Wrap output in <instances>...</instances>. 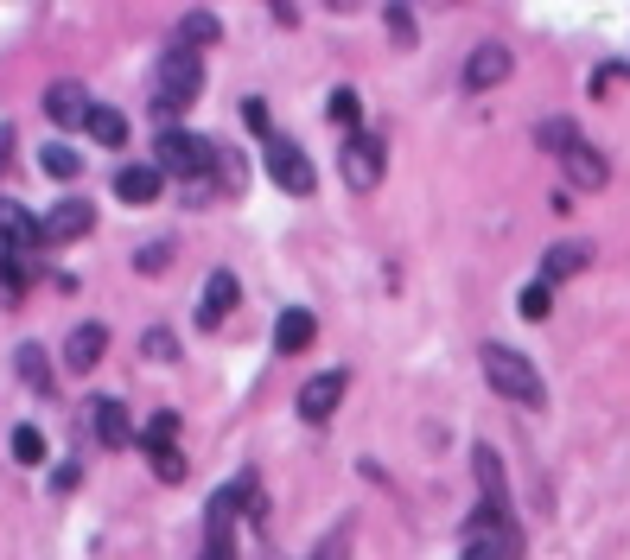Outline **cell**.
Returning a JSON list of instances; mask_svg holds the SVG:
<instances>
[{
  "mask_svg": "<svg viewBox=\"0 0 630 560\" xmlns=\"http://www.w3.org/2000/svg\"><path fill=\"white\" fill-rule=\"evenodd\" d=\"M198 90H204V51H191V45H179L172 39L166 51H160V70H153V121H172V115H185L191 102H198Z\"/></svg>",
  "mask_w": 630,
  "mask_h": 560,
  "instance_id": "6da1fadb",
  "label": "cell"
},
{
  "mask_svg": "<svg viewBox=\"0 0 630 560\" xmlns=\"http://www.w3.org/2000/svg\"><path fill=\"white\" fill-rule=\"evenodd\" d=\"M478 370H484V382L497 389L503 401H516V408H548V382H541V370L522 350H510V344H484L478 350Z\"/></svg>",
  "mask_w": 630,
  "mask_h": 560,
  "instance_id": "7a4b0ae2",
  "label": "cell"
},
{
  "mask_svg": "<svg viewBox=\"0 0 630 560\" xmlns=\"http://www.w3.org/2000/svg\"><path fill=\"white\" fill-rule=\"evenodd\" d=\"M255 497H261L255 471H236V478L210 497V510H204V554L198 560H236V516H249Z\"/></svg>",
  "mask_w": 630,
  "mask_h": 560,
  "instance_id": "3957f363",
  "label": "cell"
},
{
  "mask_svg": "<svg viewBox=\"0 0 630 560\" xmlns=\"http://www.w3.org/2000/svg\"><path fill=\"white\" fill-rule=\"evenodd\" d=\"M217 160H223V147H210L204 134H185V128H160V140H153V166H160L166 179L204 185V172Z\"/></svg>",
  "mask_w": 630,
  "mask_h": 560,
  "instance_id": "277c9868",
  "label": "cell"
},
{
  "mask_svg": "<svg viewBox=\"0 0 630 560\" xmlns=\"http://www.w3.org/2000/svg\"><path fill=\"white\" fill-rule=\"evenodd\" d=\"M261 166H268V179L287 191V198H312V185H319L312 153L300 147V140H287V134H268V140H261Z\"/></svg>",
  "mask_w": 630,
  "mask_h": 560,
  "instance_id": "5b68a950",
  "label": "cell"
},
{
  "mask_svg": "<svg viewBox=\"0 0 630 560\" xmlns=\"http://www.w3.org/2000/svg\"><path fill=\"white\" fill-rule=\"evenodd\" d=\"M471 478H478V522L516 529V503H510V484H503L497 446H471Z\"/></svg>",
  "mask_w": 630,
  "mask_h": 560,
  "instance_id": "8992f818",
  "label": "cell"
},
{
  "mask_svg": "<svg viewBox=\"0 0 630 560\" xmlns=\"http://www.w3.org/2000/svg\"><path fill=\"white\" fill-rule=\"evenodd\" d=\"M510 70H516V51H510V45H497V39H484V45L465 58L459 83H465V96H484V90H497Z\"/></svg>",
  "mask_w": 630,
  "mask_h": 560,
  "instance_id": "52a82bcc",
  "label": "cell"
},
{
  "mask_svg": "<svg viewBox=\"0 0 630 560\" xmlns=\"http://www.w3.org/2000/svg\"><path fill=\"white\" fill-rule=\"evenodd\" d=\"M338 172L350 191H376L382 185V140L376 134H350L344 153H338Z\"/></svg>",
  "mask_w": 630,
  "mask_h": 560,
  "instance_id": "ba28073f",
  "label": "cell"
},
{
  "mask_svg": "<svg viewBox=\"0 0 630 560\" xmlns=\"http://www.w3.org/2000/svg\"><path fill=\"white\" fill-rule=\"evenodd\" d=\"M0 249L7 255H39L45 249V230H39V217L20 204V198H0Z\"/></svg>",
  "mask_w": 630,
  "mask_h": 560,
  "instance_id": "9c48e42d",
  "label": "cell"
},
{
  "mask_svg": "<svg viewBox=\"0 0 630 560\" xmlns=\"http://www.w3.org/2000/svg\"><path fill=\"white\" fill-rule=\"evenodd\" d=\"M522 554V529H497V522H465V548L459 560H516Z\"/></svg>",
  "mask_w": 630,
  "mask_h": 560,
  "instance_id": "30bf717a",
  "label": "cell"
},
{
  "mask_svg": "<svg viewBox=\"0 0 630 560\" xmlns=\"http://www.w3.org/2000/svg\"><path fill=\"white\" fill-rule=\"evenodd\" d=\"M344 389H350V376H344V370H319V376H312L306 389H300V420H306V427H325V420L338 414Z\"/></svg>",
  "mask_w": 630,
  "mask_h": 560,
  "instance_id": "8fae6325",
  "label": "cell"
},
{
  "mask_svg": "<svg viewBox=\"0 0 630 560\" xmlns=\"http://www.w3.org/2000/svg\"><path fill=\"white\" fill-rule=\"evenodd\" d=\"M39 230H45V242H77V236L96 230V204L90 198H58L39 217Z\"/></svg>",
  "mask_w": 630,
  "mask_h": 560,
  "instance_id": "7c38bea8",
  "label": "cell"
},
{
  "mask_svg": "<svg viewBox=\"0 0 630 560\" xmlns=\"http://www.w3.org/2000/svg\"><path fill=\"white\" fill-rule=\"evenodd\" d=\"M58 357H64V370H70V376H90L96 363L109 357V325L83 319V325H77V331L64 338V350H58Z\"/></svg>",
  "mask_w": 630,
  "mask_h": 560,
  "instance_id": "4fadbf2b",
  "label": "cell"
},
{
  "mask_svg": "<svg viewBox=\"0 0 630 560\" xmlns=\"http://www.w3.org/2000/svg\"><path fill=\"white\" fill-rule=\"evenodd\" d=\"M90 90H83L77 77H58V83H45V115L58 121V128H90Z\"/></svg>",
  "mask_w": 630,
  "mask_h": 560,
  "instance_id": "5bb4252c",
  "label": "cell"
},
{
  "mask_svg": "<svg viewBox=\"0 0 630 560\" xmlns=\"http://www.w3.org/2000/svg\"><path fill=\"white\" fill-rule=\"evenodd\" d=\"M236 274L230 268H210V280H204V293H198V325L204 331H217L223 319H230V312H236Z\"/></svg>",
  "mask_w": 630,
  "mask_h": 560,
  "instance_id": "9a60e30c",
  "label": "cell"
},
{
  "mask_svg": "<svg viewBox=\"0 0 630 560\" xmlns=\"http://www.w3.org/2000/svg\"><path fill=\"white\" fill-rule=\"evenodd\" d=\"M560 172H567V185H573V191H605V185H611V160H605L599 147H592V140H580V147L560 160Z\"/></svg>",
  "mask_w": 630,
  "mask_h": 560,
  "instance_id": "2e32d148",
  "label": "cell"
},
{
  "mask_svg": "<svg viewBox=\"0 0 630 560\" xmlns=\"http://www.w3.org/2000/svg\"><path fill=\"white\" fill-rule=\"evenodd\" d=\"M90 433H96L109 452H115V446H134V420H128V408H121L115 395H96V401H90Z\"/></svg>",
  "mask_w": 630,
  "mask_h": 560,
  "instance_id": "e0dca14e",
  "label": "cell"
},
{
  "mask_svg": "<svg viewBox=\"0 0 630 560\" xmlns=\"http://www.w3.org/2000/svg\"><path fill=\"white\" fill-rule=\"evenodd\" d=\"M312 338H319V319H312L306 306H287L274 319V350L280 357H300V350H312Z\"/></svg>",
  "mask_w": 630,
  "mask_h": 560,
  "instance_id": "ac0fdd59",
  "label": "cell"
},
{
  "mask_svg": "<svg viewBox=\"0 0 630 560\" xmlns=\"http://www.w3.org/2000/svg\"><path fill=\"white\" fill-rule=\"evenodd\" d=\"M160 191H166L160 166H121L115 172V198L121 204H160Z\"/></svg>",
  "mask_w": 630,
  "mask_h": 560,
  "instance_id": "d6986e66",
  "label": "cell"
},
{
  "mask_svg": "<svg viewBox=\"0 0 630 560\" xmlns=\"http://www.w3.org/2000/svg\"><path fill=\"white\" fill-rule=\"evenodd\" d=\"M592 261V249L586 242H554L548 255H541V287H560V280H573Z\"/></svg>",
  "mask_w": 630,
  "mask_h": 560,
  "instance_id": "ffe728a7",
  "label": "cell"
},
{
  "mask_svg": "<svg viewBox=\"0 0 630 560\" xmlns=\"http://www.w3.org/2000/svg\"><path fill=\"white\" fill-rule=\"evenodd\" d=\"M535 140H541V147H548V153H554V160H567V153H573V147H580V140H586V134H580V128H573V121H567V115H548V121H535Z\"/></svg>",
  "mask_w": 630,
  "mask_h": 560,
  "instance_id": "44dd1931",
  "label": "cell"
},
{
  "mask_svg": "<svg viewBox=\"0 0 630 560\" xmlns=\"http://www.w3.org/2000/svg\"><path fill=\"white\" fill-rule=\"evenodd\" d=\"M13 363H20V376H26V382H32L39 395H51V389H58V376H51V357H45V344H20V350H13Z\"/></svg>",
  "mask_w": 630,
  "mask_h": 560,
  "instance_id": "7402d4cb",
  "label": "cell"
},
{
  "mask_svg": "<svg viewBox=\"0 0 630 560\" xmlns=\"http://www.w3.org/2000/svg\"><path fill=\"white\" fill-rule=\"evenodd\" d=\"M217 39H223V20H217L210 7H191L185 20H179V45L198 51V45H217Z\"/></svg>",
  "mask_w": 630,
  "mask_h": 560,
  "instance_id": "603a6c76",
  "label": "cell"
},
{
  "mask_svg": "<svg viewBox=\"0 0 630 560\" xmlns=\"http://www.w3.org/2000/svg\"><path fill=\"white\" fill-rule=\"evenodd\" d=\"M325 115H331V121H338V128H344V134H363V128H357V121H363V96H357V90H350V83H338V90H331V102H325Z\"/></svg>",
  "mask_w": 630,
  "mask_h": 560,
  "instance_id": "cb8c5ba5",
  "label": "cell"
},
{
  "mask_svg": "<svg viewBox=\"0 0 630 560\" xmlns=\"http://www.w3.org/2000/svg\"><path fill=\"white\" fill-rule=\"evenodd\" d=\"M140 357H147V363H179V331H172V325H147V331H140Z\"/></svg>",
  "mask_w": 630,
  "mask_h": 560,
  "instance_id": "d4e9b609",
  "label": "cell"
},
{
  "mask_svg": "<svg viewBox=\"0 0 630 560\" xmlns=\"http://www.w3.org/2000/svg\"><path fill=\"white\" fill-rule=\"evenodd\" d=\"M90 134L102 140V147H121V140H128V115L109 109V102H96V109H90Z\"/></svg>",
  "mask_w": 630,
  "mask_h": 560,
  "instance_id": "484cf974",
  "label": "cell"
},
{
  "mask_svg": "<svg viewBox=\"0 0 630 560\" xmlns=\"http://www.w3.org/2000/svg\"><path fill=\"white\" fill-rule=\"evenodd\" d=\"M39 166H45V179H77V172H83V153H70L64 140H51V147L39 153Z\"/></svg>",
  "mask_w": 630,
  "mask_h": 560,
  "instance_id": "4316f807",
  "label": "cell"
},
{
  "mask_svg": "<svg viewBox=\"0 0 630 560\" xmlns=\"http://www.w3.org/2000/svg\"><path fill=\"white\" fill-rule=\"evenodd\" d=\"M382 20H389V39L401 45V51H414V39H420V26H414V13L401 7V0H389V7H382Z\"/></svg>",
  "mask_w": 630,
  "mask_h": 560,
  "instance_id": "83f0119b",
  "label": "cell"
},
{
  "mask_svg": "<svg viewBox=\"0 0 630 560\" xmlns=\"http://www.w3.org/2000/svg\"><path fill=\"white\" fill-rule=\"evenodd\" d=\"M172 440H179V414L160 408V414L147 420V433H140V446H147V452H160V446H172Z\"/></svg>",
  "mask_w": 630,
  "mask_h": 560,
  "instance_id": "f1b7e54d",
  "label": "cell"
},
{
  "mask_svg": "<svg viewBox=\"0 0 630 560\" xmlns=\"http://www.w3.org/2000/svg\"><path fill=\"white\" fill-rule=\"evenodd\" d=\"M13 459H20V465H39V459H45V433L20 420V427H13Z\"/></svg>",
  "mask_w": 630,
  "mask_h": 560,
  "instance_id": "f546056e",
  "label": "cell"
},
{
  "mask_svg": "<svg viewBox=\"0 0 630 560\" xmlns=\"http://www.w3.org/2000/svg\"><path fill=\"white\" fill-rule=\"evenodd\" d=\"M172 268V242H140L134 249V274H166Z\"/></svg>",
  "mask_w": 630,
  "mask_h": 560,
  "instance_id": "4dcf8cb0",
  "label": "cell"
},
{
  "mask_svg": "<svg viewBox=\"0 0 630 560\" xmlns=\"http://www.w3.org/2000/svg\"><path fill=\"white\" fill-rule=\"evenodd\" d=\"M147 465H153V478H166V484H185V452H179V446H160V452H147Z\"/></svg>",
  "mask_w": 630,
  "mask_h": 560,
  "instance_id": "1f68e13d",
  "label": "cell"
},
{
  "mask_svg": "<svg viewBox=\"0 0 630 560\" xmlns=\"http://www.w3.org/2000/svg\"><path fill=\"white\" fill-rule=\"evenodd\" d=\"M516 306H522V319H535V325H541V319L554 312V287H541V280H535V287H522V300H516Z\"/></svg>",
  "mask_w": 630,
  "mask_h": 560,
  "instance_id": "d6a6232c",
  "label": "cell"
},
{
  "mask_svg": "<svg viewBox=\"0 0 630 560\" xmlns=\"http://www.w3.org/2000/svg\"><path fill=\"white\" fill-rule=\"evenodd\" d=\"M0 293H7V306L26 293V261L20 255H0Z\"/></svg>",
  "mask_w": 630,
  "mask_h": 560,
  "instance_id": "836d02e7",
  "label": "cell"
},
{
  "mask_svg": "<svg viewBox=\"0 0 630 560\" xmlns=\"http://www.w3.org/2000/svg\"><path fill=\"white\" fill-rule=\"evenodd\" d=\"M344 554H350V522H338V529H331V535H325L306 560H344Z\"/></svg>",
  "mask_w": 630,
  "mask_h": 560,
  "instance_id": "e575fe53",
  "label": "cell"
},
{
  "mask_svg": "<svg viewBox=\"0 0 630 560\" xmlns=\"http://www.w3.org/2000/svg\"><path fill=\"white\" fill-rule=\"evenodd\" d=\"M618 83H630V64H599L592 70V96H611Z\"/></svg>",
  "mask_w": 630,
  "mask_h": 560,
  "instance_id": "d590c367",
  "label": "cell"
},
{
  "mask_svg": "<svg viewBox=\"0 0 630 560\" xmlns=\"http://www.w3.org/2000/svg\"><path fill=\"white\" fill-rule=\"evenodd\" d=\"M242 121H249V128H255L261 140L274 134V115H268V102H261V96H249V102H242Z\"/></svg>",
  "mask_w": 630,
  "mask_h": 560,
  "instance_id": "8d00e7d4",
  "label": "cell"
},
{
  "mask_svg": "<svg viewBox=\"0 0 630 560\" xmlns=\"http://www.w3.org/2000/svg\"><path fill=\"white\" fill-rule=\"evenodd\" d=\"M13 160V121H0V166Z\"/></svg>",
  "mask_w": 630,
  "mask_h": 560,
  "instance_id": "74e56055",
  "label": "cell"
}]
</instances>
